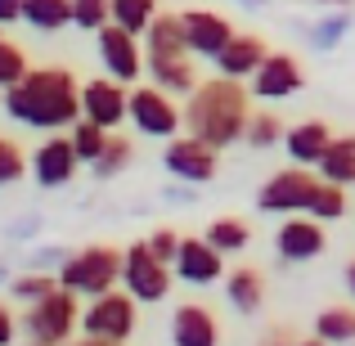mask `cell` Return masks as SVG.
Listing matches in <instances>:
<instances>
[{
    "label": "cell",
    "instance_id": "obj_39",
    "mask_svg": "<svg viewBox=\"0 0 355 346\" xmlns=\"http://www.w3.org/2000/svg\"><path fill=\"white\" fill-rule=\"evenodd\" d=\"M14 338H18V315L9 302H0V346H9Z\"/></svg>",
    "mask_w": 355,
    "mask_h": 346
},
{
    "label": "cell",
    "instance_id": "obj_37",
    "mask_svg": "<svg viewBox=\"0 0 355 346\" xmlns=\"http://www.w3.org/2000/svg\"><path fill=\"white\" fill-rule=\"evenodd\" d=\"M148 252H153L157 261H166V266H171L175 261V252H180V230H171V225H157L153 234H148Z\"/></svg>",
    "mask_w": 355,
    "mask_h": 346
},
{
    "label": "cell",
    "instance_id": "obj_19",
    "mask_svg": "<svg viewBox=\"0 0 355 346\" xmlns=\"http://www.w3.org/2000/svg\"><path fill=\"white\" fill-rule=\"evenodd\" d=\"M329 139H333V126H329V121L306 117V121H297V126L284 130V153H288V162L320 166V157H324V148H329Z\"/></svg>",
    "mask_w": 355,
    "mask_h": 346
},
{
    "label": "cell",
    "instance_id": "obj_13",
    "mask_svg": "<svg viewBox=\"0 0 355 346\" xmlns=\"http://www.w3.org/2000/svg\"><path fill=\"white\" fill-rule=\"evenodd\" d=\"M302 86H306V72H302V63H297V54H288V50H270L266 59H261V68L248 77L252 99H266V104L297 95Z\"/></svg>",
    "mask_w": 355,
    "mask_h": 346
},
{
    "label": "cell",
    "instance_id": "obj_3",
    "mask_svg": "<svg viewBox=\"0 0 355 346\" xmlns=\"http://www.w3.org/2000/svg\"><path fill=\"white\" fill-rule=\"evenodd\" d=\"M77 329H81V297L63 284L50 288L41 302L23 306V315H18V333L36 346H63L77 338Z\"/></svg>",
    "mask_w": 355,
    "mask_h": 346
},
{
    "label": "cell",
    "instance_id": "obj_5",
    "mask_svg": "<svg viewBox=\"0 0 355 346\" xmlns=\"http://www.w3.org/2000/svg\"><path fill=\"white\" fill-rule=\"evenodd\" d=\"M54 275H59L63 288H72L77 297L90 302V297H99V293H108V288L121 284V252L113 243H90V248H81V252H68Z\"/></svg>",
    "mask_w": 355,
    "mask_h": 346
},
{
    "label": "cell",
    "instance_id": "obj_33",
    "mask_svg": "<svg viewBox=\"0 0 355 346\" xmlns=\"http://www.w3.org/2000/svg\"><path fill=\"white\" fill-rule=\"evenodd\" d=\"M27 68H32V63H27V50H23V45H14L5 32H0V90L14 86V81H23Z\"/></svg>",
    "mask_w": 355,
    "mask_h": 346
},
{
    "label": "cell",
    "instance_id": "obj_40",
    "mask_svg": "<svg viewBox=\"0 0 355 346\" xmlns=\"http://www.w3.org/2000/svg\"><path fill=\"white\" fill-rule=\"evenodd\" d=\"M23 23V0H0V27Z\"/></svg>",
    "mask_w": 355,
    "mask_h": 346
},
{
    "label": "cell",
    "instance_id": "obj_2",
    "mask_svg": "<svg viewBox=\"0 0 355 346\" xmlns=\"http://www.w3.org/2000/svg\"><path fill=\"white\" fill-rule=\"evenodd\" d=\"M184 130L198 139H207L211 148H230L243 139V126H248L252 113V90L234 77H211L198 81V86L184 95Z\"/></svg>",
    "mask_w": 355,
    "mask_h": 346
},
{
    "label": "cell",
    "instance_id": "obj_34",
    "mask_svg": "<svg viewBox=\"0 0 355 346\" xmlns=\"http://www.w3.org/2000/svg\"><path fill=\"white\" fill-rule=\"evenodd\" d=\"M27 175V153L18 139L0 135V189H9V184H18Z\"/></svg>",
    "mask_w": 355,
    "mask_h": 346
},
{
    "label": "cell",
    "instance_id": "obj_38",
    "mask_svg": "<svg viewBox=\"0 0 355 346\" xmlns=\"http://www.w3.org/2000/svg\"><path fill=\"white\" fill-rule=\"evenodd\" d=\"M63 257H68V248H50V243H45V248H32L27 266H32V270H59Z\"/></svg>",
    "mask_w": 355,
    "mask_h": 346
},
{
    "label": "cell",
    "instance_id": "obj_16",
    "mask_svg": "<svg viewBox=\"0 0 355 346\" xmlns=\"http://www.w3.org/2000/svg\"><path fill=\"white\" fill-rule=\"evenodd\" d=\"M180 23H184V41H189L193 59H216L234 36V23L216 9H180Z\"/></svg>",
    "mask_w": 355,
    "mask_h": 346
},
{
    "label": "cell",
    "instance_id": "obj_22",
    "mask_svg": "<svg viewBox=\"0 0 355 346\" xmlns=\"http://www.w3.org/2000/svg\"><path fill=\"white\" fill-rule=\"evenodd\" d=\"M144 72L153 86H162L166 95H189L193 86H198V63H193V54H180V59H144Z\"/></svg>",
    "mask_w": 355,
    "mask_h": 346
},
{
    "label": "cell",
    "instance_id": "obj_43",
    "mask_svg": "<svg viewBox=\"0 0 355 346\" xmlns=\"http://www.w3.org/2000/svg\"><path fill=\"white\" fill-rule=\"evenodd\" d=\"M0 284H9V266H0Z\"/></svg>",
    "mask_w": 355,
    "mask_h": 346
},
{
    "label": "cell",
    "instance_id": "obj_11",
    "mask_svg": "<svg viewBox=\"0 0 355 346\" xmlns=\"http://www.w3.org/2000/svg\"><path fill=\"white\" fill-rule=\"evenodd\" d=\"M329 252V234L324 220H315L311 211H293L284 216V225L275 230V257L288 266H306V261H320Z\"/></svg>",
    "mask_w": 355,
    "mask_h": 346
},
{
    "label": "cell",
    "instance_id": "obj_23",
    "mask_svg": "<svg viewBox=\"0 0 355 346\" xmlns=\"http://www.w3.org/2000/svg\"><path fill=\"white\" fill-rule=\"evenodd\" d=\"M315 171H320V180H333V184L355 189V135H333Z\"/></svg>",
    "mask_w": 355,
    "mask_h": 346
},
{
    "label": "cell",
    "instance_id": "obj_30",
    "mask_svg": "<svg viewBox=\"0 0 355 346\" xmlns=\"http://www.w3.org/2000/svg\"><path fill=\"white\" fill-rule=\"evenodd\" d=\"M108 135H113V130H104L99 121H90V117H77V121H72V126H68V139H72V148H77L81 166H90L99 153H104Z\"/></svg>",
    "mask_w": 355,
    "mask_h": 346
},
{
    "label": "cell",
    "instance_id": "obj_17",
    "mask_svg": "<svg viewBox=\"0 0 355 346\" xmlns=\"http://www.w3.org/2000/svg\"><path fill=\"white\" fill-rule=\"evenodd\" d=\"M171 342L175 346H216L220 342V324L211 315V306L202 302H180L171 311Z\"/></svg>",
    "mask_w": 355,
    "mask_h": 346
},
{
    "label": "cell",
    "instance_id": "obj_31",
    "mask_svg": "<svg viewBox=\"0 0 355 346\" xmlns=\"http://www.w3.org/2000/svg\"><path fill=\"white\" fill-rule=\"evenodd\" d=\"M157 14V0H108V23L126 27V32L144 36V27L153 23Z\"/></svg>",
    "mask_w": 355,
    "mask_h": 346
},
{
    "label": "cell",
    "instance_id": "obj_10",
    "mask_svg": "<svg viewBox=\"0 0 355 346\" xmlns=\"http://www.w3.org/2000/svg\"><path fill=\"white\" fill-rule=\"evenodd\" d=\"M95 45H99L104 72L117 77L121 86H135V81L144 77V41H139L135 32H126V27H117V23H104L95 32Z\"/></svg>",
    "mask_w": 355,
    "mask_h": 346
},
{
    "label": "cell",
    "instance_id": "obj_29",
    "mask_svg": "<svg viewBox=\"0 0 355 346\" xmlns=\"http://www.w3.org/2000/svg\"><path fill=\"white\" fill-rule=\"evenodd\" d=\"M50 288H59V275H54V270H32V266H27L23 275L9 279V302L32 306V302H41Z\"/></svg>",
    "mask_w": 355,
    "mask_h": 346
},
{
    "label": "cell",
    "instance_id": "obj_35",
    "mask_svg": "<svg viewBox=\"0 0 355 346\" xmlns=\"http://www.w3.org/2000/svg\"><path fill=\"white\" fill-rule=\"evenodd\" d=\"M347 27H351V9H338V14H324L320 23L311 27V45L315 50H333V45L347 36Z\"/></svg>",
    "mask_w": 355,
    "mask_h": 346
},
{
    "label": "cell",
    "instance_id": "obj_14",
    "mask_svg": "<svg viewBox=\"0 0 355 346\" xmlns=\"http://www.w3.org/2000/svg\"><path fill=\"white\" fill-rule=\"evenodd\" d=\"M27 171H32V180L41 184V189H63V184H72V175L81 171V157H77V148H72L68 135H50L32 148Z\"/></svg>",
    "mask_w": 355,
    "mask_h": 346
},
{
    "label": "cell",
    "instance_id": "obj_26",
    "mask_svg": "<svg viewBox=\"0 0 355 346\" xmlns=\"http://www.w3.org/2000/svg\"><path fill=\"white\" fill-rule=\"evenodd\" d=\"M202 239L211 243L216 252H225V257H234V252H248L252 248V225L243 216H216L207 225V234Z\"/></svg>",
    "mask_w": 355,
    "mask_h": 346
},
{
    "label": "cell",
    "instance_id": "obj_18",
    "mask_svg": "<svg viewBox=\"0 0 355 346\" xmlns=\"http://www.w3.org/2000/svg\"><path fill=\"white\" fill-rule=\"evenodd\" d=\"M266 54H270V45L261 41L257 32H234V36H230V45H225V50H220L211 63H216V72H220V77L248 81L252 72L261 68V59H266Z\"/></svg>",
    "mask_w": 355,
    "mask_h": 346
},
{
    "label": "cell",
    "instance_id": "obj_25",
    "mask_svg": "<svg viewBox=\"0 0 355 346\" xmlns=\"http://www.w3.org/2000/svg\"><path fill=\"white\" fill-rule=\"evenodd\" d=\"M23 23L32 32H63L72 27V0H23Z\"/></svg>",
    "mask_w": 355,
    "mask_h": 346
},
{
    "label": "cell",
    "instance_id": "obj_12",
    "mask_svg": "<svg viewBox=\"0 0 355 346\" xmlns=\"http://www.w3.org/2000/svg\"><path fill=\"white\" fill-rule=\"evenodd\" d=\"M171 270H175V284L211 288L225 279V252H216L202 234H180V252H175Z\"/></svg>",
    "mask_w": 355,
    "mask_h": 346
},
{
    "label": "cell",
    "instance_id": "obj_32",
    "mask_svg": "<svg viewBox=\"0 0 355 346\" xmlns=\"http://www.w3.org/2000/svg\"><path fill=\"white\" fill-rule=\"evenodd\" d=\"M130 157H135V144H130L126 135H108L104 153L90 162V171H95V180H113V175H121L130 166Z\"/></svg>",
    "mask_w": 355,
    "mask_h": 346
},
{
    "label": "cell",
    "instance_id": "obj_41",
    "mask_svg": "<svg viewBox=\"0 0 355 346\" xmlns=\"http://www.w3.org/2000/svg\"><path fill=\"white\" fill-rule=\"evenodd\" d=\"M36 230H41V216H23V220H14V225H9V239H32Z\"/></svg>",
    "mask_w": 355,
    "mask_h": 346
},
{
    "label": "cell",
    "instance_id": "obj_9",
    "mask_svg": "<svg viewBox=\"0 0 355 346\" xmlns=\"http://www.w3.org/2000/svg\"><path fill=\"white\" fill-rule=\"evenodd\" d=\"M162 166L171 171V180H180V184H211L216 171H220V148H211L207 139H198V135L184 130V135L166 139Z\"/></svg>",
    "mask_w": 355,
    "mask_h": 346
},
{
    "label": "cell",
    "instance_id": "obj_21",
    "mask_svg": "<svg viewBox=\"0 0 355 346\" xmlns=\"http://www.w3.org/2000/svg\"><path fill=\"white\" fill-rule=\"evenodd\" d=\"M139 41H144V59H180V54H189L180 14H162V9L153 14V23L144 27Z\"/></svg>",
    "mask_w": 355,
    "mask_h": 346
},
{
    "label": "cell",
    "instance_id": "obj_27",
    "mask_svg": "<svg viewBox=\"0 0 355 346\" xmlns=\"http://www.w3.org/2000/svg\"><path fill=\"white\" fill-rule=\"evenodd\" d=\"M284 121H279L275 108H252L248 113V126H243V144L248 148H275L284 139Z\"/></svg>",
    "mask_w": 355,
    "mask_h": 346
},
{
    "label": "cell",
    "instance_id": "obj_1",
    "mask_svg": "<svg viewBox=\"0 0 355 346\" xmlns=\"http://www.w3.org/2000/svg\"><path fill=\"white\" fill-rule=\"evenodd\" d=\"M0 108L32 130H68L81 117V81L68 68H27L23 81L0 90Z\"/></svg>",
    "mask_w": 355,
    "mask_h": 346
},
{
    "label": "cell",
    "instance_id": "obj_7",
    "mask_svg": "<svg viewBox=\"0 0 355 346\" xmlns=\"http://www.w3.org/2000/svg\"><path fill=\"white\" fill-rule=\"evenodd\" d=\"M171 284H175V270L166 266V261H157L144 239L121 252V288H126L139 306L166 302V297H171Z\"/></svg>",
    "mask_w": 355,
    "mask_h": 346
},
{
    "label": "cell",
    "instance_id": "obj_36",
    "mask_svg": "<svg viewBox=\"0 0 355 346\" xmlns=\"http://www.w3.org/2000/svg\"><path fill=\"white\" fill-rule=\"evenodd\" d=\"M108 23V0H72V27L99 32Z\"/></svg>",
    "mask_w": 355,
    "mask_h": 346
},
{
    "label": "cell",
    "instance_id": "obj_8",
    "mask_svg": "<svg viewBox=\"0 0 355 346\" xmlns=\"http://www.w3.org/2000/svg\"><path fill=\"white\" fill-rule=\"evenodd\" d=\"M315 184H320V175H315L311 166H302V162L284 166V171H275L257 189V211H266V216H293V211H306L311 207Z\"/></svg>",
    "mask_w": 355,
    "mask_h": 346
},
{
    "label": "cell",
    "instance_id": "obj_15",
    "mask_svg": "<svg viewBox=\"0 0 355 346\" xmlns=\"http://www.w3.org/2000/svg\"><path fill=\"white\" fill-rule=\"evenodd\" d=\"M126 99H130V86H121L108 72L81 81V117L99 121L104 130H117L121 121H126Z\"/></svg>",
    "mask_w": 355,
    "mask_h": 346
},
{
    "label": "cell",
    "instance_id": "obj_24",
    "mask_svg": "<svg viewBox=\"0 0 355 346\" xmlns=\"http://www.w3.org/2000/svg\"><path fill=\"white\" fill-rule=\"evenodd\" d=\"M315 342H329V346H342V342H355V302H342V306H324L315 315Z\"/></svg>",
    "mask_w": 355,
    "mask_h": 346
},
{
    "label": "cell",
    "instance_id": "obj_4",
    "mask_svg": "<svg viewBox=\"0 0 355 346\" xmlns=\"http://www.w3.org/2000/svg\"><path fill=\"white\" fill-rule=\"evenodd\" d=\"M139 329V302L126 288H108V293L90 297V306L81 311V338L90 346H121L130 342Z\"/></svg>",
    "mask_w": 355,
    "mask_h": 346
},
{
    "label": "cell",
    "instance_id": "obj_28",
    "mask_svg": "<svg viewBox=\"0 0 355 346\" xmlns=\"http://www.w3.org/2000/svg\"><path fill=\"white\" fill-rule=\"evenodd\" d=\"M347 207H351V193H347V184H333V180H320L315 184V193H311V216L315 220H324V225H329V220H342L347 216Z\"/></svg>",
    "mask_w": 355,
    "mask_h": 346
},
{
    "label": "cell",
    "instance_id": "obj_20",
    "mask_svg": "<svg viewBox=\"0 0 355 346\" xmlns=\"http://www.w3.org/2000/svg\"><path fill=\"white\" fill-rule=\"evenodd\" d=\"M225 302L234 306L239 315H257L261 306H266V293H270V279L261 275L257 266H234V270H225Z\"/></svg>",
    "mask_w": 355,
    "mask_h": 346
},
{
    "label": "cell",
    "instance_id": "obj_6",
    "mask_svg": "<svg viewBox=\"0 0 355 346\" xmlns=\"http://www.w3.org/2000/svg\"><path fill=\"white\" fill-rule=\"evenodd\" d=\"M126 121L148 139H171V135H180L184 113H180V104H175V95H166L162 86L135 81V86H130V99H126Z\"/></svg>",
    "mask_w": 355,
    "mask_h": 346
},
{
    "label": "cell",
    "instance_id": "obj_42",
    "mask_svg": "<svg viewBox=\"0 0 355 346\" xmlns=\"http://www.w3.org/2000/svg\"><path fill=\"white\" fill-rule=\"evenodd\" d=\"M342 284H347V293H351V302H355V257L347 261V270H342Z\"/></svg>",
    "mask_w": 355,
    "mask_h": 346
}]
</instances>
